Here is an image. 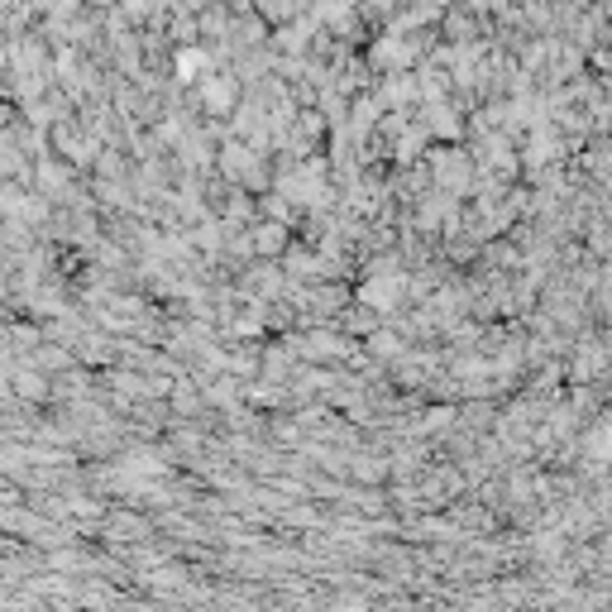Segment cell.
<instances>
[{
    "label": "cell",
    "instance_id": "6da1fadb",
    "mask_svg": "<svg viewBox=\"0 0 612 612\" xmlns=\"http://www.w3.org/2000/svg\"><path fill=\"white\" fill-rule=\"evenodd\" d=\"M431 177H436L440 192H450V197H469L479 168H474V158H469L464 149H436L431 153Z\"/></svg>",
    "mask_w": 612,
    "mask_h": 612
},
{
    "label": "cell",
    "instance_id": "7a4b0ae2",
    "mask_svg": "<svg viewBox=\"0 0 612 612\" xmlns=\"http://www.w3.org/2000/svg\"><path fill=\"white\" fill-rule=\"evenodd\" d=\"M407 297V268H388V273H369L359 283V302L378 311V316H393L397 306Z\"/></svg>",
    "mask_w": 612,
    "mask_h": 612
},
{
    "label": "cell",
    "instance_id": "3957f363",
    "mask_svg": "<svg viewBox=\"0 0 612 612\" xmlns=\"http://www.w3.org/2000/svg\"><path fill=\"white\" fill-rule=\"evenodd\" d=\"M197 101L206 115H230V110L240 106L235 72H206V77H197Z\"/></svg>",
    "mask_w": 612,
    "mask_h": 612
},
{
    "label": "cell",
    "instance_id": "277c9868",
    "mask_svg": "<svg viewBox=\"0 0 612 612\" xmlns=\"http://www.w3.org/2000/svg\"><path fill=\"white\" fill-rule=\"evenodd\" d=\"M249 249H254L259 259H268V254L278 259L287 249V225L283 220H259V225H249Z\"/></svg>",
    "mask_w": 612,
    "mask_h": 612
},
{
    "label": "cell",
    "instance_id": "5b68a950",
    "mask_svg": "<svg viewBox=\"0 0 612 612\" xmlns=\"http://www.w3.org/2000/svg\"><path fill=\"white\" fill-rule=\"evenodd\" d=\"M402 354H407V345H402L397 330H373L369 335V359H378V364L388 359V364H393V359H402Z\"/></svg>",
    "mask_w": 612,
    "mask_h": 612
},
{
    "label": "cell",
    "instance_id": "8992f818",
    "mask_svg": "<svg viewBox=\"0 0 612 612\" xmlns=\"http://www.w3.org/2000/svg\"><path fill=\"white\" fill-rule=\"evenodd\" d=\"M15 393H20L24 402H44V397H48V378L39 369H20V373H15Z\"/></svg>",
    "mask_w": 612,
    "mask_h": 612
},
{
    "label": "cell",
    "instance_id": "52a82bcc",
    "mask_svg": "<svg viewBox=\"0 0 612 612\" xmlns=\"http://www.w3.org/2000/svg\"><path fill=\"white\" fill-rule=\"evenodd\" d=\"M201 67H206V58H201L197 48H182V53H177V82H192Z\"/></svg>",
    "mask_w": 612,
    "mask_h": 612
},
{
    "label": "cell",
    "instance_id": "ba28073f",
    "mask_svg": "<svg viewBox=\"0 0 612 612\" xmlns=\"http://www.w3.org/2000/svg\"><path fill=\"white\" fill-rule=\"evenodd\" d=\"M589 249L598 254V259H603V249H608V235H603V220H593V225H589Z\"/></svg>",
    "mask_w": 612,
    "mask_h": 612
}]
</instances>
